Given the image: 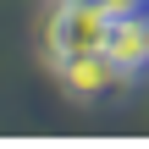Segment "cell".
Here are the masks:
<instances>
[{
	"mask_svg": "<svg viewBox=\"0 0 149 149\" xmlns=\"http://www.w3.org/2000/svg\"><path fill=\"white\" fill-rule=\"evenodd\" d=\"M100 55L116 66V77H122V83H144V77H149V11L111 17Z\"/></svg>",
	"mask_w": 149,
	"mask_h": 149,
	"instance_id": "2",
	"label": "cell"
},
{
	"mask_svg": "<svg viewBox=\"0 0 149 149\" xmlns=\"http://www.w3.org/2000/svg\"><path fill=\"white\" fill-rule=\"evenodd\" d=\"M50 72H55V83H61L72 100H105L111 88H127L100 50H94V55H77V61H61V66H50Z\"/></svg>",
	"mask_w": 149,
	"mask_h": 149,
	"instance_id": "3",
	"label": "cell"
},
{
	"mask_svg": "<svg viewBox=\"0 0 149 149\" xmlns=\"http://www.w3.org/2000/svg\"><path fill=\"white\" fill-rule=\"evenodd\" d=\"M94 11H105V17H127V11H149V0H88Z\"/></svg>",
	"mask_w": 149,
	"mask_h": 149,
	"instance_id": "4",
	"label": "cell"
},
{
	"mask_svg": "<svg viewBox=\"0 0 149 149\" xmlns=\"http://www.w3.org/2000/svg\"><path fill=\"white\" fill-rule=\"evenodd\" d=\"M105 28H111V17L94 11L88 0H55L50 17H44V61L61 66V61L94 55L105 44Z\"/></svg>",
	"mask_w": 149,
	"mask_h": 149,
	"instance_id": "1",
	"label": "cell"
}]
</instances>
